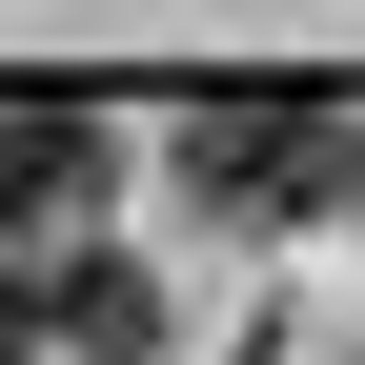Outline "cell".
<instances>
[{"label":"cell","instance_id":"7a4b0ae2","mask_svg":"<svg viewBox=\"0 0 365 365\" xmlns=\"http://www.w3.org/2000/svg\"><path fill=\"white\" fill-rule=\"evenodd\" d=\"M102 203V102H41V81H0V223H81Z\"/></svg>","mask_w":365,"mask_h":365},{"label":"cell","instance_id":"3957f363","mask_svg":"<svg viewBox=\"0 0 365 365\" xmlns=\"http://www.w3.org/2000/svg\"><path fill=\"white\" fill-rule=\"evenodd\" d=\"M21 345H81V365H122V345H163V284H143L122 244H61V264L21 284Z\"/></svg>","mask_w":365,"mask_h":365},{"label":"cell","instance_id":"6da1fadb","mask_svg":"<svg viewBox=\"0 0 365 365\" xmlns=\"http://www.w3.org/2000/svg\"><path fill=\"white\" fill-rule=\"evenodd\" d=\"M182 163H203L223 223H304V203H325V163H345V122L304 102V81H264V102H203V122H182ZM345 182H365V163H345Z\"/></svg>","mask_w":365,"mask_h":365}]
</instances>
